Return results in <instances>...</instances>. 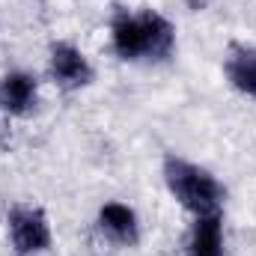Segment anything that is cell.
Masks as SVG:
<instances>
[{"label":"cell","instance_id":"9","mask_svg":"<svg viewBox=\"0 0 256 256\" xmlns=\"http://www.w3.org/2000/svg\"><path fill=\"white\" fill-rule=\"evenodd\" d=\"M208 3H212V0H185V6H188L191 12H202Z\"/></svg>","mask_w":256,"mask_h":256},{"label":"cell","instance_id":"4","mask_svg":"<svg viewBox=\"0 0 256 256\" xmlns=\"http://www.w3.org/2000/svg\"><path fill=\"white\" fill-rule=\"evenodd\" d=\"M48 78L57 90L78 92V90H86L96 80V68L90 63V57L74 42L60 39L48 48Z\"/></svg>","mask_w":256,"mask_h":256},{"label":"cell","instance_id":"3","mask_svg":"<svg viewBox=\"0 0 256 256\" xmlns=\"http://www.w3.org/2000/svg\"><path fill=\"white\" fill-rule=\"evenodd\" d=\"M9 226V242L18 256H42L54 244V230L45 214V208L30 206V202H15L6 214Z\"/></svg>","mask_w":256,"mask_h":256},{"label":"cell","instance_id":"2","mask_svg":"<svg viewBox=\"0 0 256 256\" xmlns=\"http://www.w3.org/2000/svg\"><path fill=\"white\" fill-rule=\"evenodd\" d=\"M161 176H164V185L170 196L191 214H212V212H224V200H226V188L220 185V179L196 164L188 161L176 152H167L164 155V164H161Z\"/></svg>","mask_w":256,"mask_h":256},{"label":"cell","instance_id":"1","mask_svg":"<svg viewBox=\"0 0 256 256\" xmlns=\"http://www.w3.org/2000/svg\"><path fill=\"white\" fill-rule=\"evenodd\" d=\"M110 48L122 63H167L176 54V24L152 6H116L110 12Z\"/></svg>","mask_w":256,"mask_h":256},{"label":"cell","instance_id":"5","mask_svg":"<svg viewBox=\"0 0 256 256\" xmlns=\"http://www.w3.org/2000/svg\"><path fill=\"white\" fill-rule=\"evenodd\" d=\"M39 108V78L27 68H9L0 74V114L24 120Z\"/></svg>","mask_w":256,"mask_h":256},{"label":"cell","instance_id":"8","mask_svg":"<svg viewBox=\"0 0 256 256\" xmlns=\"http://www.w3.org/2000/svg\"><path fill=\"white\" fill-rule=\"evenodd\" d=\"M224 212L196 214L191 220V230L185 236V256H224Z\"/></svg>","mask_w":256,"mask_h":256},{"label":"cell","instance_id":"7","mask_svg":"<svg viewBox=\"0 0 256 256\" xmlns=\"http://www.w3.org/2000/svg\"><path fill=\"white\" fill-rule=\"evenodd\" d=\"M224 78L238 96L256 98V45L232 42L224 54Z\"/></svg>","mask_w":256,"mask_h":256},{"label":"cell","instance_id":"6","mask_svg":"<svg viewBox=\"0 0 256 256\" xmlns=\"http://www.w3.org/2000/svg\"><path fill=\"white\" fill-rule=\"evenodd\" d=\"M96 226L108 242H114L120 248H137L140 244V218L128 202L108 200L96 214Z\"/></svg>","mask_w":256,"mask_h":256}]
</instances>
